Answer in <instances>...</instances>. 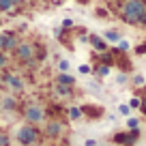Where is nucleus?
Returning a JSON list of instances; mask_svg holds the SVG:
<instances>
[{"instance_id": "obj_7", "label": "nucleus", "mask_w": 146, "mask_h": 146, "mask_svg": "<svg viewBox=\"0 0 146 146\" xmlns=\"http://www.w3.org/2000/svg\"><path fill=\"white\" fill-rule=\"evenodd\" d=\"M15 45H17L15 35H11V32L0 35V52H11V50H15Z\"/></svg>"}, {"instance_id": "obj_5", "label": "nucleus", "mask_w": 146, "mask_h": 146, "mask_svg": "<svg viewBox=\"0 0 146 146\" xmlns=\"http://www.w3.org/2000/svg\"><path fill=\"white\" fill-rule=\"evenodd\" d=\"M2 82H5V86L9 88V90H13V92L24 90L22 78H19V75H15V73H5V75H2Z\"/></svg>"}, {"instance_id": "obj_4", "label": "nucleus", "mask_w": 146, "mask_h": 146, "mask_svg": "<svg viewBox=\"0 0 146 146\" xmlns=\"http://www.w3.org/2000/svg\"><path fill=\"white\" fill-rule=\"evenodd\" d=\"M15 56H17L22 62H30L35 58V47L30 43H17L15 45Z\"/></svg>"}, {"instance_id": "obj_17", "label": "nucleus", "mask_w": 146, "mask_h": 146, "mask_svg": "<svg viewBox=\"0 0 146 146\" xmlns=\"http://www.w3.org/2000/svg\"><path fill=\"white\" fill-rule=\"evenodd\" d=\"M69 116H71L73 120L80 118V116H82V108H71V110H69Z\"/></svg>"}, {"instance_id": "obj_16", "label": "nucleus", "mask_w": 146, "mask_h": 146, "mask_svg": "<svg viewBox=\"0 0 146 146\" xmlns=\"http://www.w3.org/2000/svg\"><path fill=\"white\" fill-rule=\"evenodd\" d=\"M11 9H13L11 0H0V11H11Z\"/></svg>"}, {"instance_id": "obj_25", "label": "nucleus", "mask_w": 146, "mask_h": 146, "mask_svg": "<svg viewBox=\"0 0 146 146\" xmlns=\"http://www.w3.org/2000/svg\"><path fill=\"white\" fill-rule=\"evenodd\" d=\"M133 82H135V84H142V82H144V78H142V75H135V78H133Z\"/></svg>"}, {"instance_id": "obj_2", "label": "nucleus", "mask_w": 146, "mask_h": 146, "mask_svg": "<svg viewBox=\"0 0 146 146\" xmlns=\"http://www.w3.org/2000/svg\"><path fill=\"white\" fill-rule=\"evenodd\" d=\"M17 142L22 146H35L39 142V131L35 125H22L17 129Z\"/></svg>"}, {"instance_id": "obj_20", "label": "nucleus", "mask_w": 146, "mask_h": 146, "mask_svg": "<svg viewBox=\"0 0 146 146\" xmlns=\"http://www.w3.org/2000/svg\"><path fill=\"white\" fill-rule=\"evenodd\" d=\"M97 73H99V75H108V73H110V67H108V64H101V67L97 69Z\"/></svg>"}, {"instance_id": "obj_6", "label": "nucleus", "mask_w": 146, "mask_h": 146, "mask_svg": "<svg viewBox=\"0 0 146 146\" xmlns=\"http://www.w3.org/2000/svg\"><path fill=\"white\" fill-rule=\"evenodd\" d=\"M64 131V125L60 123V120H50V123H45V135L47 137H60Z\"/></svg>"}, {"instance_id": "obj_13", "label": "nucleus", "mask_w": 146, "mask_h": 146, "mask_svg": "<svg viewBox=\"0 0 146 146\" xmlns=\"http://www.w3.org/2000/svg\"><path fill=\"white\" fill-rule=\"evenodd\" d=\"M90 43H92V47H95V50H99V52H103V50H105L103 39H99V36H92V39H90Z\"/></svg>"}, {"instance_id": "obj_23", "label": "nucleus", "mask_w": 146, "mask_h": 146, "mask_svg": "<svg viewBox=\"0 0 146 146\" xmlns=\"http://www.w3.org/2000/svg\"><path fill=\"white\" fill-rule=\"evenodd\" d=\"M129 108H140V99H131V103H129Z\"/></svg>"}, {"instance_id": "obj_26", "label": "nucleus", "mask_w": 146, "mask_h": 146, "mask_svg": "<svg viewBox=\"0 0 146 146\" xmlns=\"http://www.w3.org/2000/svg\"><path fill=\"white\" fill-rule=\"evenodd\" d=\"M137 52H140V54H144V52H146V43H144L142 47H137Z\"/></svg>"}, {"instance_id": "obj_24", "label": "nucleus", "mask_w": 146, "mask_h": 146, "mask_svg": "<svg viewBox=\"0 0 146 146\" xmlns=\"http://www.w3.org/2000/svg\"><path fill=\"white\" fill-rule=\"evenodd\" d=\"M140 110L144 112V116H146V99H142V101H140Z\"/></svg>"}, {"instance_id": "obj_19", "label": "nucleus", "mask_w": 146, "mask_h": 146, "mask_svg": "<svg viewBox=\"0 0 146 146\" xmlns=\"http://www.w3.org/2000/svg\"><path fill=\"white\" fill-rule=\"evenodd\" d=\"M58 69H60V73H67V71H69V60H60V62H58Z\"/></svg>"}, {"instance_id": "obj_27", "label": "nucleus", "mask_w": 146, "mask_h": 146, "mask_svg": "<svg viewBox=\"0 0 146 146\" xmlns=\"http://www.w3.org/2000/svg\"><path fill=\"white\" fill-rule=\"evenodd\" d=\"M11 2H13V7H15V5H22V2H26V0H11Z\"/></svg>"}, {"instance_id": "obj_15", "label": "nucleus", "mask_w": 146, "mask_h": 146, "mask_svg": "<svg viewBox=\"0 0 146 146\" xmlns=\"http://www.w3.org/2000/svg\"><path fill=\"white\" fill-rule=\"evenodd\" d=\"M0 146H11V137L5 131H0Z\"/></svg>"}, {"instance_id": "obj_8", "label": "nucleus", "mask_w": 146, "mask_h": 146, "mask_svg": "<svg viewBox=\"0 0 146 146\" xmlns=\"http://www.w3.org/2000/svg\"><path fill=\"white\" fill-rule=\"evenodd\" d=\"M137 140V131H127V133H114V142L120 146L125 144H133Z\"/></svg>"}, {"instance_id": "obj_21", "label": "nucleus", "mask_w": 146, "mask_h": 146, "mask_svg": "<svg viewBox=\"0 0 146 146\" xmlns=\"http://www.w3.org/2000/svg\"><path fill=\"white\" fill-rule=\"evenodd\" d=\"M7 62H9V58L5 56V52H0V69H5V67H7Z\"/></svg>"}, {"instance_id": "obj_1", "label": "nucleus", "mask_w": 146, "mask_h": 146, "mask_svg": "<svg viewBox=\"0 0 146 146\" xmlns=\"http://www.w3.org/2000/svg\"><path fill=\"white\" fill-rule=\"evenodd\" d=\"M144 13H146L144 0H127L123 5V11H120V15H123V19L127 24H140Z\"/></svg>"}, {"instance_id": "obj_28", "label": "nucleus", "mask_w": 146, "mask_h": 146, "mask_svg": "<svg viewBox=\"0 0 146 146\" xmlns=\"http://www.w3.org/2000/svg\"><path fill=\"white\" fill-rule=\"evenodd\" d=\"M82 2H88V0H82Z\"/></svg>"}, {"instance_id": "obj_10", "label": "nucleus", "mask_w": 146, "mask_h": 146, "mask_svg": "<svg viewBox=\"0 0 146 146\" xmlns=\"http://www.w3.org/2000/svg\"><path fill=\"white\" fill-rule=\"evenodd\" d=\"M82 114H88L90 116V118H99L101 114H103V108H101V105H84L82 108Z\"/></svg>"}, {"instance_id": "obj_22", "label": "nucleus", "mask_w": 146, "mask_h": 146, "mask_svg": "<svg viewBox=\"0 0 146 146\" xmlns=\"http://www.w3.org/2000/svg\"><path fill=\"white\" fill-rule=\"evenodd\" d=\"M118 112H120V114H125V116H127L129 112H131V108H129V105H120V108H118Z\"/></svg>"}, {"instance_id": "obj_18", "label": "nucleus", "mask_w": 146, "mask_h": 146, "mask_svg": "<svg viewBox=\"0 0 146 146\" xmlns=\"http://www.w3.org/2000/svg\"><path fill=\"white\" fill-rule=\"evenodd\" d=\"M129 131H137V127H140V120L137 118H129Z\"/></svg>"}, {"instance_id": "obj_11", "label": "nucleus", "mask_w": 146, "mask_h": 146, "mask_svg": "<svg viewBox=\"0 0 146 146\" xmlns=\"http://www.w3.org/2000/svg\"><path fill=\"white\" fill-rule=\"evenodd\" d=\"M71 88H73V86H64V84H56V92H58L60 97H69V95H71Z\"/></svg>"}, {"instance_id": "obj_9", "label": "nucleus", "mask_w": 146, "mask_h": 146, "mask_svg": "<svg viewBox=\"0 0 146 146\" xmlns=\"http://www.w3.org/2000/svg\"><path fill=\"white\" fill-rule=\"evenodd\" d=\"M17 99L15 97H11V95H7V97H2V101H0V108L2 110H7V112H15L17 110Z\"/></svg>"}, {"instance_id": "obj_14", "label": "nucleus", "mask_w": 146, "mask_h": 146, "mask_svg": "<svg viewBox=\"0 0 146 146\" xmlns=\"http://www.w3.org/2000/svg\"><path fill=\"white\" fill-rule=\"evenodd\" d=\"M105 39H108V41H120V35H118V32H116V30H108V32H105Z\"/></svg>"}, {"instance_id": "obj_3", "label": "nucleus", "mask_w": 146, "mask_h": 146, "mask_svg": "<svg viewBox=\"0 0 146 146\" xmlns=\"http://www.w3.org/2000/svg\"><path fill=\"white\" fill-rule=\"evenodd\" d=\"M24 118H26L28 125H41L45 123V110L36 103H28L24 108Z\"/></svg>"}, {"instance_id": "obj_12", "label": "nucleus", "mask_w": 146, "mask_h": 146, "mask_svg": "<svg viewBox=\"0 0 146 146\" xmlns=\"http://www.w3.org/2000/svg\"><path fill=\"white\" fill-rule=\"evenodd\" d=\"M58 84H64V86H73V78L69 73H60L58 75Z\"/></svg>"}]
</instances>
